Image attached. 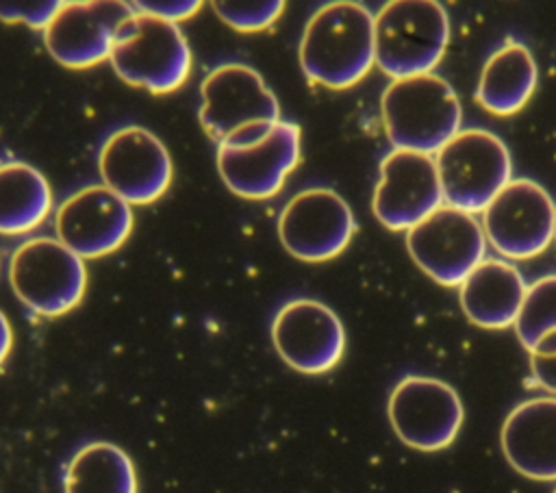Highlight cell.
I'll return each mask as SVG.
<instances>
[{
  "label": "cell",
  "instance_id": "cell-28",
  "mask_svg": "<svg viewBox=\"0 0 556 493\" xmlns=\"http://www.w3.org/2000/svg\"><path fill=\"white\" fill-rule=\"evenodd\" d=\"M11 347H13V330H11V324H9L7 315L0 311V365L9 356Z\"/></svg>",
  "mask_w": 556,
  "mask_h": 493
},
{
  "label": "cell",
  "instance_id": "cell-20",
  "mask_svg": "<svg viewBox=\"0 0 556 493\" xmlns=\"http://www.w3.org/2000/svg\"><path fill=\"white\" fill-rule=\"evenodd\" d=\"M539 67L521 41H504L484 63L476 87L478 104L493 115H515L532 98Z\"/></svg>",
  "mask_w": 556,
  "mask_h": 493
},
{
  "label": "cell",
  "instance_id": "cell-19",
  "mask_svg": "<svg viewBox=\"0 0 556 493\" xmlns=\"http://www.w3.org/2000/svg\"><path fill=\"white\" fill-rule=\"evenodd\" d=\"M526 289L528 285L515 265L484 258L458 287V300L471 324L500 330L515 326Z\"/></svg>",
  "mask_w": 556,
  "mask_h": 493
},
{
  "label": "cell",
  "instance_id": "cell-2",
  "mask_svg": "<svg viewBox=\"0 0 556 493\" xmlns=\"http://www.w3.org/2000/svg\"><path fill=\"white\" fill-rule=\"evenodd\" d=\"M200 124L217 146H250L278 122L280 104L263 76L243 63L211 69L200 85Z\"/></svg>",
  "mask_w": 556,
  "mask_h": 493
},
{
  "label": "cell",
  "instance_id": "cell-4",
  "mask_svg": "<svg viewBox=\"0 0 556 493\" xmlns=\"http://www.w3.org/2000/svg\"><path fill=\"white\" fill-rule=\"evenodd\" d=\"M109 61L126 85L156 96L180 89L191 74V48L182 28L139 11L122 24Z\"/></svg>",
  "mask_w": 556,
  "mask_h": 493
},
{
  "label": "cell",
  "instance_id": "cell-8",
  "mask_svg": "<svg viewBox=\"0 0 556 493\" xmlns=\"http://www.w3.org/2000/svg\"><path fill=\"white\" fill-rule=\"evenodd\" d=\"M406 250L434 282L460 287L484 261L486 237L471 213L445 204L406 230Z\"/></svg>",
  "mask_w": 556,
  "mask_h": 493
},
{
  "label": "cell",
  "instance_id": "cell-16",
  "mask_svg": "<svg viewBox=\"0 0 556 493\" xmlns=\"http://www.w3.org/2000/svg\"><path fill=\"white\" fill-rule=\"evenodd\" d=\"M443 206L437 163L430 154L391 150L380 161L371 208L389 230H410Z\"/></svg>",
  "mask_w": 556,
  "mask_h": 493
},
{
  "label": "cell",
  "instance_id": "cell-26",
  "mask_svg": "<svg viewBox=\"0 0 556 493\" xmlns=\"http://www.w3.org/2000/svg\"><path fill=\"white\" fill-rule=\"evenodd\" d=\"M135 11L178 24L180 20H189L191 15H195L202 9L200 0H139V2H130Z\"/></svg>",
  "mask_w": 556,
  "mask_h": 493
},
{
  "label": "cell",
  "instance_id": "cell-31",
  "mask_svg": "<svg viewBox=\"0 0 556 493\" xmlns=\"http://www.w3.org/2000/svg\"><path fill=\"white\" fill-rule=\"evenodd\" d=\"M554 493H556V489H554Z\"/></svg>",
  "mask_w": 556,
  "mask_h": 493
},
{
  "label": "cell",
  "instance_id": "cell-1",
  "mask_svg": "<svg viewBox=\"0 0 556 493\" xmlns=\"http://www.w3.org/2000/svg\"><path fill=\"white\" fill-rule=\"evenodd\" d=\"M298 59L304 76L328 89H348L376 63L374 15L352 0L319 7L306 22Z\"/></svg>",
  "mask_w": 556,
  "mask_h": 493
},
{
  "label": "cell",
  "instance_id": "cell-6",
  "mask_svg": "<svg viewBox=\"0 0 556 493\" xmlns=\"http://www.w3.org/2000/svg\"><path fill=\"white\" fill-rule=\"evenodd\" d=\"M437 174L443 202L465 213H482L513 180L506 143L484 130L465 128L437 152Z\"/></svg>",
  "mask_w": 556,
  "mask_h": 493
},
{
  "label": "cell",
  "instance_id": "cell-29",
  "mask_svg": "<svg viewBox=\"0 0 556 493\" xmlns=\"http://www.w3.org/2000/svg\"><path fill=\"white\" fill-rule=\"evenodd\" d=\"M530 354H536V356H556V330L543 334Z\"/></svg>",
  "mask_w": 556,
  "mask_h": 493
},
{
  "label": "cell",
  "instance_id": "cell-3",
  "mask_svg": "<svg viewBox=\"0 0 556 493\" xmlns=\"http://www.w3.org/2000/svg\"><path fill=\"white\" fill-rule=\"evenodd\" d=\"M380 111L384 132L395 150L432 154L460 132V100L452 85L434 72L391 80Z\"/></svg>",
  "mask_w": 556,
  "mask_h": 493
},
{
  "label": "cell",
  "instance_id": "cell-13",
  "mask_svg": "<svg viewBox=\"0 0 556 493\" xmlns=\"http://www.w3.org/2000/svg\"><path fill=\"white\" fill-rule=\"evenodd\" d=\"M302 159L300 126L280 119L261 141L217 146V172L224 185L245 200L274 198Z\"/></svg>",
  "mask_w": 556,
  "mask_h": 493
},
{
  "label": "cell",
  "instance_id": "cell-10",
  "mask_svg": "<svg viewBox=\"0 0 556 493\" xmlns=\"http://www.w3.org/2000/svg\"><path fill=\"white\" fill-rule=\"evenodd\" d=\"M387 413L397 439L421 452L447 447L465 417L456 389L430 376L402 378L391 391Z\"/></svg>",
  "mask_w": 556,
  "mask_h": 493
},
{
  "label": "cell",
  "instance_id": "cell-18",
  "mask_svg": "<svg viewBox=\"0 0 556 493\" xmlns=\"http://www.w3.org/2000/svg\"><path fill=\"white\" fill-rule=\"evenodd\" d=\"M502 452L510 467L532 480H556V397H532L504 419Z\"/></svg>",
  "mask_w": 556,
  "mask_h": 493
},
{
  "label": "cell",
  "instance_id": "cell-14",
  "mask_svg": "<svg viewBox=\"0 0 556 493\" xmlns=\"http://www.w3.org/2000/svg\"><path fill=\"white\" fill-rule=\"evenodd\" d=\"M271 343L295 371L317 376L330 371L343 356L345 328L339 315L311 298L289 300L271 321Z\"/></svg>",
  "mask_w": 556,
  "mask_h": 493
},
{
  "label": "cell",
  "instance_id": "cell-21",
  "mask_svg": "<svg viewBox=\"0 0 556 493\" xmlns=\"http://www.w3.org/2000/svg\"><path fill=\"white\" fill-rule=\"evenodd\" d=\"M52 211V189L46 176L24 163H0V235H26Z\"/></svg>",
  "mask_w": 556,
  "mask_h": 493
},
{
  "label": "cell",
  "instance_id": "cell-7",
  "mask_svg": "<svg viewBox=\"0 0 556 493\" xmlns=\"http://www.w3.org/2000/svg\"><path fill=\"white\" fill-rule=\"evenodd\" d=\"M9 282L26 308L41 317H59L80 304L87 267L56 237H33L13 250Z\"/></svg>",
  "mask_w": 556,
  "mask_h": 493
},
{
  "label": "cell",
  "instance_id": "cell-30",
  "mask_svg": "<svg viewBox=\"0 0 556 493\" xmlns=\"http://www.w3.org/2000/svg\"><path fill=\"white\" fill-rule=\"evenodd\" d=\"M554 239H556V226H554Z\"/></svg>",
  "mask_w": 556,
  "mask_h": 493
},
{
  "label": "cell",
  "instance_id": "cell-25",
  "mask_svg": "<svg viewBox=\"0 0 556 493\" xmlns=\"http://www.w3.org/2000/svg\"><path fill=\"white\" fill-rule=\"evenodd\" d=\"M63 4L59 0H0V20L46 30Z\"/></svg>",
  "mask_w": 556,
  "mask_h": 493
},
{
  "label": "cell",
  "instance_id": "cell-9",
  "mask_svg": "<svg viewBox=\"0 0 556 493\" xmlns=\"http://www.w3.org/2000/svg\"><path fill=\"white\" fill-rule=\"evenodd\" d=\"M102 185L128 204H152L174 176L165 143L143 126L130 124L113 130L98 152Z\"/></svg>",
  "mask_w": 556,
  "mask_h": 493
},
{
  "label": "cell",
  "instance_id": "cell-27",
  "mask_svg": "<svg viewBox=\"0 0 556 493\" xmlns=\"http://www.w3.org/2000/svg\"><path fill=\"white\" fill-rule=\"evenodd\" d=\"M530 369L534 380L543 389H547L549 393H556V356L530 354Z\"/></svg>",
  "mask_w": 556,
  "mask_h": 493
},
{
  "label": "cell",
  "instance_id": "cell-5",
  "mask_svg": "<svg viewBox=\"0 0 556 493\" xmlns=\"http://www.w3.org/2000/svg\"><path fill=\"white\" fill-rule=\"evenodd\" d=\"M376 65L391 76L430 74L450 43V17L434 0H391L374 15Z\"/></svg>",
  "mask_w": 556,
  "mask_h": 493
},
{
  "label": "cell",
  "instance_id": "cell-24",
  "mask_svg": "<svg viewBox=\"0 0 556 493\" xmlns=\"http://www.w3.org/2000/svg\"><path fill=\"white\" fill-rule=\"evenodd\" d=\"M215 15L239 33H258L269 28L282 13V0H215Z\"/></svg>",
  "mask_w": 556,
  "mask_h": 493
},
{
  "label": "cell",
  "instance_id": "cell-17",
  "mask_svg": "<svg viewBox=\"0 0 556 493\" xmlns=\"http://www.w3.org/2000/svg\"><path fill=\"white\" fill-rule=\"evenodd\" d=\"M54 232L80 258H100L119 250L130 237L132 211L104 185H89L61 202Z\"/></svg>",
  "mask_w": 556,
  "mask_h": 493
},
{
  "label": "cell",
  "instance_id": "cell-12",
  "mask_svg": "<svg viewBox=\"0 0 556 493\" xmlns=\"http://www.w3.org/2000/svg\"><path fill=\"white\" fill-rule=\"evenodd\" d=\"M356 222L348 202L328 187L298 191L278 215V239L282 248L308 263H321L339 256Z\"/></svg>",
  "mask_w": 556,
  "mask_h": 493
},
{
  "label": "cell",
  "instance_id": "cell-15",
  "mask_svg": "<svg viewBox=\"0 0 556 493\" xmlns=\"http://www.w3.org/2000/svg\"><path fill=\"white\" fill-rule=\"evenodd\" d=\"M135 13L119 0L65 2L43 30L50 56L70 69H87L111 56L122 24Z\"/></svg>",
  "mask_w": 556,
  "mask_h": 493
},
{
  "label": "cell",
  "instance_id": "cell-11",
  "mask_svg": "<svg viewBox=\"0 0 556 493\" xmlns=\"http://www.w3.org/2000/svg\"><path fill=\"white\" fill-rule=\"evenodd\" d=\"M556 204L530 178L510 180L482 211V230L495 252L508 258H532L554 239Z\"/></svg>",
  "mask_w": 556,
  "mask_h": 493
},
{
  "label": "cell",
  "instance_id": "cell-22",
  "mask_svg": "<svg viewBox=\"0 0 556 493\" xmlns=\"http://www.w3.org/2000/svg\"><path fill=\"white\" fill-rule=\"evenodd\" d=\"M63 493H137L135 465L109 441L87 443L65 467Z\"/></svg>",
  "mask_w": 556,
  "mask_h": 493
},
{
  "label": "cell",
  "instance_id": "cell-23",
  "mask_svg": "<svg viewBox=\"0 0 556 493\" xmlns=\"http://www.w3.org/2000/svg\"><path fill=\"white\" fill-rule=\"evenodd\" d=\"M552 330H556V274L543 276L526 289V298L515 319L517 339L528 352H532L539 339Z\"/></svg>",
  "mask_w": 556,
  "mask_h": 493
}]
</instances>
